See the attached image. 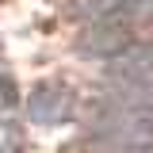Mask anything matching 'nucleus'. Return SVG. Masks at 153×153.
Returning a JSON list of instances; mask_svg holds the SVG:
<instances>
[{
    "label": "nucleus",
    "mask_w": 153,
    "mask_h": 153,
    "mask_svg": "<svg viewBox=\"0 0 153 153\" xmlns=\"http://www.w3.org/2000/svg\"><path fill=\"white\" fill-rule=\"evenodd\" d=\"M134 27L119 23V19H100V23H84V31L76 35V50L88 61H111L126 46H134Z\"/></svg>",
    "instance_id": "obj_1"
},
{
    "label": "nucleus",
    "mask_w": 153,
    "mask_h": 153,
    "mask_svg": "<svg viewBox=\"0 0 153 153\" xmlns=\"http://www.w3.org/2000/svg\"><path fill=\"white\" fill-rule=\"evenodd\" d=\"M111 153H153V142H134V146H123V149H111Z\"/></svg>",
    "instance_id": "obj_4"
},
{
    "label": "nucleus",
    "mask_w": 153,
    "mask_h": 153,
    "mask_svg": "<svg viewBox=\"0 0 153 153\" xmlns=\"http://www.w3.org/2000/svg\"><path fill=\"white\" fill-rule=\"evenodd\" d=\"M100 76H103L107 88H126V84H146V80H153V42H142L138 38L119 57L103 61L100 65Z\"/></svg>",
    "instance_id": "obj_2"
},
{
    "label": "nucleus",
    "mask_w": 153,
    "mask_h": 153,
    "mask_svg": "<svg viewBox=\"0 0 153 153\" xmlns=\"http://www.w3.org/2000/svg\"><path fill=\"white\" fill-rule=\"evenodd\" d=\"M27 115H31V123H38V126H57L69 115V96L61 92L57 84H42L27 100Z\"/></svg>",
    "instance_id": "obj_3"
}]
</instances>
